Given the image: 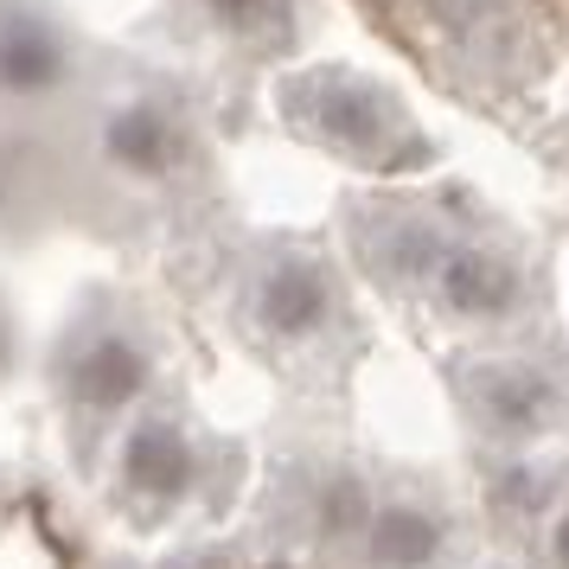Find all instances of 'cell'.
I'll return each mask as SVG.
<instances>
[{"mask_svg":"<svg viewBox=\"0 0 569 569\" xmlns=\"http://www.w3.org/2000/svg\"><path fill=\"white\" fill-rule=\"evenodd\" d=\"M192 441H186L180 422H167V416H148V422H134L129 441H122V480H129L141 499H180L192 487Z\"/></svg>","mask_w":569,"mask_h":569,"instance_id":"4","label":"cell"},{"mask_svg":"<svg viewBox=\"0 0 569 569\" xmlns=\"http://www.w3.org/2000/svg\"><path fill=\"white\" fill-rule=\"evenodd\" d=\"M58 83H64V39L32 13L0 20V90L39 97V90H58Z\"/></svg>","mask_w":569,"mask_h":569,"instance_id":"6","label":"cell"},{"mask_svg":"<svg viewBox=\"0 0 569 569\" xmlns=\"http://www.w3.org/2000/svg\"><path fill=\"white\" fill-rule=\"evenodd\" d=\"M327 313H333V282H327V269L308 257H288L276 262L269 276L257 282V320L262 333L276 339H308L327 327Z\"/></svg>","mask_w":569,"mask_h":569,"instance_id":"2","label":"cell"},{"mask_svg":"<svg viewBox=\"0 0 569 569\" xmlns=\"http://www.w3.org/2000/svg\"><path fill=\"white\" fill-rule=\"evenodd\" d=\"M518 269L506 257H492L480 243H455L448 257L436 262V295L448 313L461 320H499V313L518 308Z\"/></svg>","mask_w":569,"mask_h":569,"instance_id":"1","label":"cell"},{"mask_svg":"<svg viewBox=\"0 0 569 569\" xmlns=\"http://www.w3.org/2000/svg\"><path fill=\"white\" fill-rule=\"evenodd\" d=\"M231 32H276L288 20V0H206Z\"/></svg>","mask_w":569,"mask_h":569,"instance_id":"11","label":"cell"},{"mask_svg":"<svg viewBox=\"0 0 569 569\" xmlns=\"http://www.w3.org/2000/svg\"><path fill=\"white\" fill-rule=\"evenodd\" d=\"M148 390V352L122 333H103L90 339L78 359H71V397H78L83 410H122Z\"/></svg>","mask_w":569,"mask_h":569,"instance_id":"5","label":"cell"},{"mask_svg":"<svg viewBox=\"0 0 569 569\" xmlns=\"http://www.w3.org/2000/svg\"><path fill=\"white\" fill-rule=\"evenodd\" d=\"M103 154L122 167V173H148L160 180L173 160H180V129H173V116L154 103H129L116 109L103 122Z\"/></svg>","mask_w":569,"mask_h":569,"instance_id":"7","label":"cell"},{"mask_svg":"<svg viewBox=\"0 0 569 569\" xmlns=\"http://www.w3.org/2000/svg\"><path fill=\"white\" fill-rule=\"evenodd\" d=\"M308 116L320 122V134H333L346 148H371V141H385V134L403 122V109L390 103L378 83L352 78V71H327V78L313 83Z\"/></svg>","mask_w":569,"mask_h":569,"instance_id":"3","label":"cell"},{"mask_svg":"<svg viewBox=\"0 0 569 569\" xmlns=\"http://www.w3.org/2000/svg\"><path fill=\"white\" fill-rule=\"evenodd\" d=\"M320 525H327V531H359L365 525V487L359 480H352V473H333V480H327V499H320Z\"/></svg>","mask_w":569,"mask_h":569,"instance_id":"10","label":"cell"},{"mask_svg":"<svg viewBox=\"0 0 569 569\" xmlns=\"http://www.w3.org/2000/svg\"><path fill=\"white\" fill-rule=\"evenodd\" d=\"M557 563H563V569H569V512H563V518H557Z\"/></svg>","mask_w":569,"mask_h":569,"instance_id":"12","label":"cell"},{"mask_svg":"<svg viewBox=\"0 0 569 569\" xmlns=\"http://www.w3.org/2000/svg\"><path fill=\"white\" fill-rule=\"evenodd\" d=\"M473 397H480V416H487L492 429H506V436H538L543 422H550V410H557L550 385H543L538 371H525V365H492V371H480Z\"/></svg>","mask_w":569,"mask_h":569,"instance_id":"8","label":"cell"},{"mask_svg":"<svg viewBox=\"0 0 569 569\" xmlns=\"http://www.w3.org/2000/svg\"><path fill=\"white\" fill-rule=\"evenodd\" d=\"M371 557H378V569H436L441 518L422 506H385L371 518Z\"/></svg>","mask_w":569,"mask_h":569,"instance_id":"9","label":"cell"}]
</instances>
